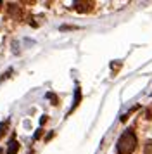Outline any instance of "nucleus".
I'll return each mask as SVG.
<instances>
[{"label":"nucleus","mask_w":152,"mask_h":154,"mask_svg":"<svg viewBox=\"0 0 152 154\" xmlns=\"http://www.w3.org/2000/svg\"><path fill=\"white\" fill-rule=\"evenodd\" d=\"M137 147V137L131 130H126V132L119 137L117 140V152L119 154H131Z\"/></svg>","instance_id":"1"},{"label":"nucleus","mask_w":152,"mask_h":154,"mask_svg":"<svg viewBox=\"0 0 152 154\" xmlns=\"http://www.w3.org/2000/svg\"><path fill=\"white\" fill-rule=\"evenodd\" d=\"M17 142L16 140H11L9 142V149H7V154H16V151H17Z\"/></svg>","instance_id":"2"},{"label":"nucleus","mask_w":152,"mask_h":154,"mask_svg":"<svg viewBox=\"0 0 152 154\" xmlns=\"http://www.w3.org/2000/svg\"><path fill=\"white\" fill-rule=\"evenodd\" d=\"M145 154H152V140L147 142V146H145Z\"/></svg>","instance_id":"3"},{"label":"nucleus","mask_w":152,"mask_h":154,"mask_svg":"<svg viewBox=\"0 0 152 154\" xmlns=\"http://www.w3.org/2000/svg\"><path fill=\"white\" fill-rule=\"evenodd\" d=\"M0 4H2V2H0Z\"/></svg>","instance_id":"4"}]
</instances>
